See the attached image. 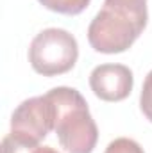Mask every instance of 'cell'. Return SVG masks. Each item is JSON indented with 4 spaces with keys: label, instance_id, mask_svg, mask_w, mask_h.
Returning a JSON list of instances; mask_svg holds the SVG:
<instances>
[{
    "label": "cell",
    "instance_id": "obj_1",
    "mask_svg": "<svg viewBox=\"0 0 152 153\" xmlns=\"http://www.w3.org/2000/svg\"><path fill=\"white\" fill-rule=\"evenodd\" d=\"M147 20V0H104L88 27V41L95 52L122 53L140 38Z\"/></svg>",
    "mask_w": 152,
    "mask_h": 153
},
{
    "label": "cell",
    "instance_id": "obj_2",
    "mask_svg": "<svg viewBox=\"0 0 152 153\" xmlns=\"http://www.w3.org/2000/svg\"><path fill=\"white\" fill-rule=\"evenodd\" d=\"M56 109L57 141L66 153H91L99 141V128L88 102L75 87L59 85L47 93Z\"/></svg>",
    "mask_w": 152,
    "mask_h": 153
},
{
    "label": "cell",
    "instance_id": "obj_3",
    "mask_svg": "<svg viewBox=\"0 0 152 153\" xmlns=\"http://www.w3.org/2000/svg\"><path fill=\"white\" fill-rule=\"evenodd\" d=\"M77 59V39L65 29H45L34 36L29 46V62L32 70L43 76H56L70 71Z\"/></svg>",
    "mask_w": 152,
    "mask_h": 153
},
{
    "label": "cell",
    "instance_id": "obj_4",
    "mask_svg": "<svg viewBox=\"0 0 152 153\" xmlns=\"http://www.w3.org/2000/svg\"><path fill=\"white\" fill-rule=\"evenodd\" d=\"M54 125L56 109L47 94L23 100L11 116V134L32 143H41L54 130Z\"/></svg>",
    "mask_w": 152,
    "mask_h": 153
},
{
    "label": "cell",
    "instance_id": "obj_5",
    "mask_svg": "<svg viewBox=\"0 0 152 153\" xmlns=\"http://www.w3.org/2000/svg\"><path fill=\"white\" fill-rule=\"evenodd\" d=\"M134 85L131 68L123 64H100L90 73V87L104 102L125 100Z\"/></svg>",
    "mask_w": 152,
    "mask_h": 153
},
{
    "label": "cell",
    "instance_id": "obj_6",
    "mask_svg": "<svg viewBox=\"0 0 152 153\" xmlns=\"http://www.w3.org/2000/svg\"><path fill=\"white\" fill-rule=\"evenodd\" d=\"M2 153H59L52 146H39V143L27 141L14 134H7L2 139Z\"/></svg>",
    "mask_w": 152,
    "mask_h": 153
},
{
    "label": "cell",
    "instance_id": "obj_7",
    "mask_svg": "<svg viewBox=\"0 0 152 153\" xmlns=\"http://www.w3.org/2000/svg\"><path fill=\"white\" fill-rule=\"evenodd\" d=\"M38 2L43 7H47L48 11L75 16V14H81L90 5L91 0H38Z\"/></svg>",
    "mask_w": 152,
    "mask_h": 153
},
{
    "label": "cell",
    "instance_id": "obj_8",
    "mask_svg": "<svg viewBox=\"0 0 152 153\" xmlns=\"http://www.w3.org/2000/svg\"><path fill=\"white\" fill-rule=\"evenodd\" d=\"M104 153H145V152L134 139L118 137V139H114V141H111L108 144Z\"/></svg>",
    "mask_w": 152,
    "mask_h": 153
},
{
    "label": "cell",
    "instance_id": "obj_9",
    "mask_svg": "<svg viewBox=\"0 0 152 153\" xmlns=\"http://www.w3.org/2000/svg\"><path fill=\"white\" fill-rule=\"evenodd\" d=\"M140 109L143 116L152 123V70L147 73L143 87H141V94H140Z\"/></svg>",
    "mask_w": 152,
    "mask_h": 153
}]
</instances>
